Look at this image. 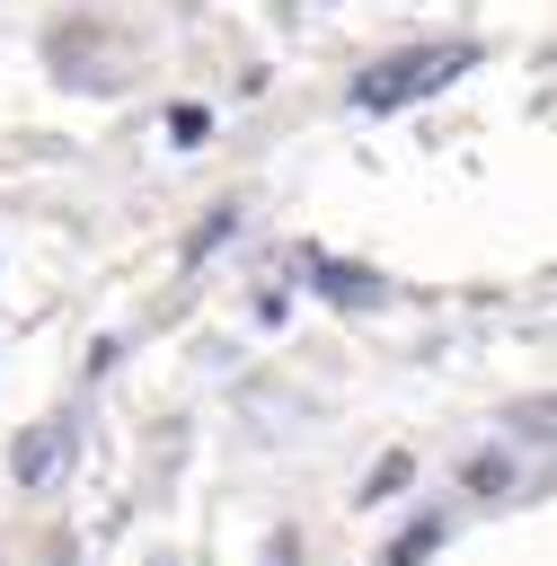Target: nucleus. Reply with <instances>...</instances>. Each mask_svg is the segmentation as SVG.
<instances>
[{"mask_svg": "<svg viewBox=\"0 0 557 566\" xmlns=\"http://www.w3.org/2000/svg\"><path fill=\"white\" fill-rule=\"evenodd\" d=\"M469 62H477V44H389L380 62H362V71H354L345 106H354V115H407V106L442 97Z\"/></svg>", "mask_w": 557, "mask_h": 566, "instance_id": "nucleus-1", "label": "nucleus"}, {"mask_svg": "<svg viewBox=\"0 0 557 566\" xmlns=\"http://www.w3.org/2000/svg\"><path fill=\"white\" fill-rule=\"evenodd\" d=\"M301 274H309V283H318L336 310H380V292H389L380 274H362V265H336V256H309Z\"/></svg>", "mask_w": 557, "mask_h": 566, "instance_id": "nucleus-2", "label": "nucleus"}, {"mask_svg": "<svg viewBox=\"0 0 557 566\" xmlns=\"http://www.w3.org/2000/svg\"><path fill=\"white\" fill-rule=\"evenodd\" d=\"M53 460H62V424H35V433H18L9 478H18V486H44V478H53Z\"/></svg>", "mask_w": 557, "mask_h": 566, "instance_id": "nucleus-3", "label": "nucleus"}, {"mask_svg": "<svg viewBox=\"0 0 557 566\" xmlns=\"http://www.w3.org/2000/svg\"><path fill=\"white\" fill-rule=\"evenodd\" d=\"M442 539H451V513H416V522H407V531L389 539V566H424V557H433Z\"/></svg>", "mask_w": 557, "mask_h": 566, "instance_id": "nucleus-4", "label": "nucleus"}, {"mask_svg": "<svg viewBox=\"0 0 557 566\" xmlns=\"http://www.w3.org/2000/svg\"><path fill=\"white\" fill-rule=\"evenodd\" d=\"M230 221H239V203H212V212L195 221V239H186V265H203V256H212V248L230 239Z\"/></svg>", "mask_w": 557, "mask_h": 566, "instance_id": "nucleus-5", "label": "nucleus"}, {"mask_svg": "<svg viewBox=\"0 0 557 566\" xmlns=\"http://www.w3.org/2000/svg\"><path fill=\"white\" fill-rule=\"evenodd\" d=\"M407 478H416V460H407V451H398V460H380V469L362 478V504H380V495H398Z\"/></svg>", "mask_w": 557, "mask_h": 566, "instance_id": "nucleus-6", "label": "nucleus"}, {"mask_svg": "<svg viewBox=\"0 0 557 566\" xmlns=\"http://www.w3.org/2000/svg\"><path fill=\"white\" fill-rule=\"evenodd\" d=\"M168 133H177V142H203V133H212V115H203V106H177V115H168Z\"/></svg>", "mask_w": 557, "mask_h": 566, "instance_id": "nucleus-7", "label": "nucleus"}, {"mask_svg": "<svg viewBox=\"0 0 557 566\" xmlns=\"http://www.w3.org/2000/svg\"><path fill=\"white\" fill-rule=\"evenodd\" d=\"M469 486H486V495H495V486H513V460H477V469H469Z\"/></svg>", "mask_w": 557, "mask_h": 566, "instance_id": "nucleus-8", "label": "nucleus"}]
</instances>
